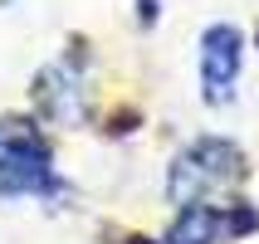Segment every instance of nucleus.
<instances>
[{
  "label": "nucleus",
  "instance_id": "nucleus-2",
  "mask_svg": "<svg viewBox=\"0 0 259 244\" xmlns=\"http://www.w3.org/2000/svg\"><path fill=\"white\" fill-rule=\"evenodd\" d=\"M49 190H54L49 142L29 122H0V201L49 196Z\"/></svg>",
  "mask_w": 259,
  "mask_h": 244
},
{
  "label": "nucleus",
  "instance_id": "nucleus-6",
  "mask_svg": "<svg viewBox=\"0 0 259 244\" xmlns=\"http://www.w3.org/2000/svg\"><path fill=\"white\" fill-rule=\"evenodd\" d=\"M142 20H147V25L157 20V0H142Z\"/></svg>",
  "mask_w": 259,
  "mask_h": 244
},
{
  "label": "nucleus",
  "instance_id": "nucleus-1",
  "mask_svg": "<svg viewBox=\"0 0 259 244\" xmlns=\"http://www.w3.org/2000/svg\"><path fill=\"white\" fill-rule=\"evenodd\" d=\"M240 176H245V152L235 142H225V137H201L171 161L166 196L176 205H191V201H205V196L235 186Z\"/></svg>",
  "mask_w": 259,
  "mask_h": 244
},
{
  "label": "nucleus",
  "instance_id": "nucleus-4",
  "mask_svg": "<svg viewBox=\"0 0 259 244\" xmlns=\"http://www.w3.org/2000/svg\"><path fill=\"white\" fill-rule=\"evenodd\" d=\"M39 113L49 122H83L88 113V83H83V54H64L39 73L34 83Z\"/></svg>",
  "mask_w": 259,
  "mask_h": 244
},
{
  "label": "nucleus",
  "instance_id": "nucleus-3",
  "mask_svg": "<svg viewBox=\"0 0 259 244\" xmlns=\"http://www.w3.org/2000/svg\"><path fill=\"white\" fill-rule=\"evenodd\" d=\"M240 64H245V34L235 25H210L201 34V98L210 108H225L235 98Z\"/></svg>",
  "mask_w": 259,
  "mask_h": 244
},
{
  "label": "nucleus",
  "instance_id": "nucleus-5",
  "mask_svg": "<svg viewBox=\"0 0 259 244\" xmlns=\"http://www.w3.org/2000/svg\"><path fill=\"white\" fill-rule=\"evenodd\" d=\"M245 230H254V210H249V205L225 210V205L191 201V205H181V215H176L171 234H166L161 244H220V239L245 234Z\"/></svg>",
  "mask_w": 259,
  "mask_h": 244
}]
</instances>
